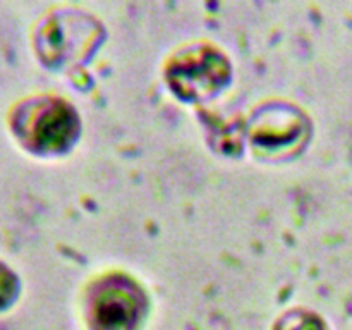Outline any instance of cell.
<instances>
[{
	"label": "cell",
	"instance_id": "cell-3",
	"mask_svg": "<svg viewBox=\"0 0 352 330\" xmlns=\"http://www.w3.org/2000/svg\"><path fill=\"white\" fill-rule=\"evenodd\" d=\"M280 330H323V327L313 316H292Z\"/></svg>",
	"mask_w": 352,
	"mask_h": 330
},
{
	"label": "cell",
	"instance_id": "cell-1",
	"mask_svg": "<svg viewBox=\"0 0 352 330\" xmlns=\"http://www.w3.org/2000/svg\"><path fill=\"white\" fill-rule=\"evenodd\" d=\"M136 318L138 301L131 289L113 285L96 298L95 322L100 330H129Z\"/></svg>",
	"mask_w": 352,
	"mask_h": 330
},
{
	"label": "cell",
	"instance_id": "cell-4",
	"mask_svg": "<svg viewBox=\"0 0 352 330\" xmlns=\"http://www.w3.org/2000/svg\"><path fill=\"white\" fill-rule=\"evenodd\" d=\"M14 292V278L3 267H0V306L6 305Z\"/></svg>",
	"mask_w": 352,
	"mask_h": 330
},
{
	"label": "cell",
	"instance_id": "cell-2",
	"mask_svg": "<svg viewBox=\"0 0 352 330\" xmlns=\"http://www.w3.org/2000/svg\"><path fill=\"white\" fill-rule=\"evenodd\" d=\"M71 113L65 109L54 107V109L47 110L38 120L36 138L43 146L55 148L58 144L65 143V138L71 136Z\"/></svg>",
	"mask_w": 352,
	"mask_h": 330
}]
</instances>
